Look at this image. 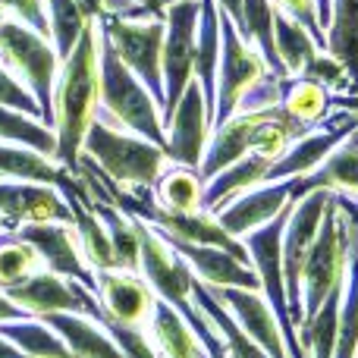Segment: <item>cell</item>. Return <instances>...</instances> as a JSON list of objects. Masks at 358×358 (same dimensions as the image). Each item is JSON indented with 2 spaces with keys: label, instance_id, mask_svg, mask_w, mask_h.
Here are the masks:
<instances>
[{
  "label": "cell",
  "instance_id": "34",
  "mask_svg": "<svg viewBox=\"0 0 358 358\" xmlns=\"http://www.w3.org/2000/svg\"><path fill=\"white\" fill-rule=\"evenodd\" d=\"M38 271H41V261H38L35 248L25 239H19L16 233L3 229L0 233V289L25 283Z\"/></svg>",
  "mask_w": 358,
  "mask_h": 358
},
{
  "label": "cell",
  "instance_id": "24",
  "mask_svg": "<svg viewBox=\"0 0 358 358\" xmlns=\"http://www.w3.org/2000/svg\"><path fill=\"white\" fill-rule=\"evenodd\" d=\"M66 170L50 157L38 155L31 148H22V145L0 142V179H22V182H41L60 189L66 182Z\"/></svg>",
  "mask_w": 358,
  "mask_h": 358
},
{
  "label": "cell",
  "instance_id": "45",
  "mask_svg": "<svg viewBox=\"0 0 358 358\" xmlns=\"http://www.w3.org/2000/svg\"><path fill=\"white\" fill-rule=\"evenodd\" d=\"M0 19H6V13H3V10H0Z\"/></svg>",
  "mask_w": 358,
  "mask_h": 358
},
{
  "label": "cell",
  "instance_id": "39",
  "mask_svg": "<svg viewBox=\"0 0 358 358\" xmlns=\"http://www.w3.org/2000/svg\"><path fill=\"white\" fill-rule=\"evenodd\" d=\"M0 10L10 19H19L29 29H35L38 35L50 38V25H48V6L44 0H0Z\"/></svg>",
  "mask_w": 358,
  "mask_h": 358
},
{
  "label": "cell",
  "instance_id": "5",
  "mask_svg": "<svg viewBox=\"0 0 358 358\" xmlns=\"http://www.w3.org/2000/svg\"><path fill=\"white\" fill-rule=\"evenodd\" d=\"M349 248H352V229H349V220L340 210L336 198H330L315 245L302 267V321L327 302L330 292L346 286Z\"/></svg>",
  "mask_w": 358,
  "mask_h": 358
},
{
  "label": "cell",
  "instance_id": "43",
  "mask_svg": "<svg viewBox=\"0 0 358 358\" xmlns=\"http://www.w3.org/2000/svg\"><path fill=\"white\" fill-rule=\"evenodd\" d=\"M317 3V19H321V29L327 35V22H330V0H315Z\"/></svg>",
  "mask_w": 358,
  "mask_h": 358
},
{
  "label": "cell",
  "instance_id": "12",
  "mask_svg": "<svg viewBox=\"0 0 358 358\" xmlns=\"http://www.w3.org/2000/svg\"><path fill=\"white\" fill-rule=\"evenodd\" d=\"M13 233L35 248L44 271L57 273V277H69L76 283L88 286L92 292H98V280H94V271L88 267V261L82 258L73 223H25Z\"/></svg>",
  "mask_w": 358,
  "mask_h": 358
},
{
  "label": "cell",
  "instance_id": "20",
  "mask_svg": "<svg viewBox=\"0 0 358 358\" xmlns=\"http://www.w3.org/2000/svg\"><path fill=\"white\" fill-rule=\"evenodd\" d=\"M273 161L264 155H245L242 161H236L233 167H227L223 173H217L214 179L204 182V192H201V210L208 214H217L223 204H229L236 195L242 192L255 189V185L267 182V173H271Z\"/></svg>",
  "mask_w": 358,
  "mask_h": 358
},
{
  "label": "cell",
  "instance_id": "19",
  "mask_svg": "<svg viewBox=\"0 0 358 358\" xmlns=\"http://www.w3.org/2000/svg\"><path fill=\"white\" fill-rule=\"evenodd\" d=\"M308 192H330L358 201V129L330 151V157L308 176L292 179V201H299Z\"/></svg>",
  "mask_w": 358,
  "mask_h": 358
},
{
  "label": "cell",
  "instance_id": "7",
  "mask_svg": "<svg viewBox=\"0 0 358 358\" xmlns=\"http://www.w3.org/2000/svg\"><path fill=\"white\" fill-rule=\"evenodd\" d=\"M136 229H138V245H142V267H138V273L148 280V286L155 289V296L161 302H167L170 308H176L182 315V321L192 327V334L195 336L208 334L210 330L208 317L192 302V283H195L192 267L145 220H136Z\"/></svg>",
  "mask_w": 358,
  "mask_h": 358
},
{
  "label": "cell",
  "instance_id": "25",
  "mask_svg": "<svg viewBox=\"0 0 358 358\" xmlns=\"http://www.w3.org/2000/svg\"><path fill=\"white\" fill-rule=\"evenodd\" d=\"M327 54L346 66L358 88V0H330Z\"/></svg>",
  "mask_w": 358,
  "mask_h": 358
},
{
  "label": "cell",
  "instance_id": "1",
  "mask_svg": "<svg viewBox=\"0 0 358 358\" xmlns=\"http://www.w3.org/2000/svg\"><path fill=\"white\" fill-rule=\"evenodd\" d=\"M101 110V69H98V22H92L76 41L73 54L60 63L54 82V161L76 173L88 126Z\"/></svg>",
  "mask_w": 358,
  "mask_h": 358
},
{
  "label": "cell",
  "instance_id": "17",
  "mask_svg": "<svg viewBox=\"0 0 358 358\" xmlns=\"http://www.w3.org/2000/svg\"><path fill=\"white\" fill-rule=\"evenodd\" d=\"M157 236H161L179 258L192 267L195 280H201V283L227 286V289H258L261 292V280H258V273H255V267L245 264V261H239L236 255L223 252V248H217V245H195V242L170 239V236H164V233H157Z\"/></svg>",
  "mask_w": 358,
  "mask_h": 358
},
{
  "label": "cell",
  "instance_id": "18",
  "mask_svg": "<svg viewBox=\"0 0 358 358\" xmlns=\"http://www.w3.org/2000/svg\"><path fill=\"white\" fill-rule=\"evenodd\" d=\"M94 280H98V292L94 296H98V305L104 308V315H110L120 324H129V327L148 324L157 296L142 273L94 271Z\"/></svg>",
  "mask_w": 358,
  "mask_h": 358
},
{
  "label": "cell",
  "instance_id": "9",
  "mask_svg": "<svg viewBox=\"0 0 358 358\" xmlns=\"http://www.w3.org/2000/svg\"><path fill=\"white\" fill-rule=\"evenodd\" d=\"M167 31H164V107L161 123L167 129L179 98L185 94L189 82L195 79V41H198V16L201 3L198 0H182V3L167 6Z\"/></svg>",
  "mask_w": 358,
  "mask_h": 358
},
{
  "label": "cell",
  "instance_id": "28",
  "mask_svg": "<svg viewBox=\"0 0 358 358\" xmlns=\"http://www.w3.org/2000/svg\"><path fill=\"white\" fill-rule=\"evenodd\" d=\"M330 104H334L330 92L324 85H317V82L302 79V76H299V79H283L280 107H283L296 123L315 129L317 123H324V120L330 117Z\"/></svg>",
  "mask_w": 358,
  "mask_h": 358
},
{
  "label": "cell",
  "instance_id": "33",
  "mask_svg": "<svg viewBox=\"0 0 358 358\" xmlns=\"http://www.w3.org/2000/svg\"><path fill=\"white\" fill-rule=\"evenodd\" d=\"M48 6V25H50V41H54V50L60 57V63L73 54L76 41L82 38V31L94 22L85 13L79 10L76 0H44Z\"/></svg>",
  "mask_w": 358,
  "mask_h": 358
},
{
  "label": "cell",
  "instance_id": "40",
  "mask_svg": "<svg viewBox=\"0 0 358 358\" xmlns=\"http://www.w3.org/2000/svg\"><path fill=\"white\" fill-rule=\"evenodd\" d=\"M217 6H220L223 16L233 19V25L239 29V35L245 38V16H242V0H214Z\"/></svg>",
  "mask_w": 358,
  "mask_h": 358
},
{
  "label": "cell",
  "instance_id": "23",
  "mask_svg": "<svg viewBox=\"0 0 358 358\" xmlns=\"http://www.w3.org/2000/svg\"><path fill=\"white\" fill-rule=\"evenodd\" d=\"M192 302H195V308L210 321V327L217 330L227 358H271L264 349L255 346V343L242 334L239 324L233 321V315H229V311L223 308L214 296H210V289L201 283V280H195V283H192Z\"/></svg>",
  "mask_w": 358,
  "mask_h": 358
},
{
  "label": "cell",
  "instance_id": "6",
  "mask_svg": "<svg viewBox=\"0 0 358 358\" xmlns=\"http://www.w3.org/2000/svg\"><path fill=\"white\" fill-rule=\"evenodd\" d=\"M164 19H138L136 22V19H120L113 13H101L94 19L98 31L110 41L126 69L151 92L157 107H164V31H167Z\"/></svg>",
  "mask_w": 358,
  "mask_h": 358
},
{
  "label": "cell",
  "instance_id": "30",
  "mask_svg": "<svg viewBox=\"0 0 358 358\" xmlns=\"http://www.w3.org/2000/svg\"><path fill=\"white\" fill-rule=\"evenodd\" d=\"M151 192H155V201L161 204V208L176 210V214H189V210H201L204 182H201V176H198V170L170 164Z\"/></svg>",
  "mask_w": 358,
  "mask_h": 358
},
{
  "label": "cell",
  "instance_id": "38",
  "mask_svg": "<svg viewBox=\"0 0 358 358\" xmlns=\"http://www.w3.org/2000/svg\"><path fill=\"white\" fill-rule=\"evenodd\" d=\"M273 6H277V10H283L289 19H296V22L317 41V48L327 50V35H324V29H321V19H317V3H315V0H273Z\"/></svg>",
  "mask_w": 358,
  "mask_h": 358
},
{
  "label": "cell",
  "instance_id": "21",
  "mask_svg": "<svg viewBox=\"0 0 358 358\" xmlns=\"http://www.w3.org/2000/svg\"><path fill=\"white\" fill-rule=\"evenodd\" d=\"M41 321L66 343L73 358H126L110 334L85 315H48Z\"/></svg>",
  "mask_w": 358,
  "mask_h": 358
},
{
  "label": "cell",
  "instance_id": "2",
  "mask_svg": "<svg viewBox=\"0 0 358 358\" xmlns=\"http://www.w3.org/2000/svg\"><path fill=\"white\" fill-rule=\"evenodd\" d=\"M98 69H101V110L98 120H104L113 129L132 132L138 138L167 148V132L161 123V107L151 98V92L126 69V63L117 57L104 35L98 31Z\"/></svg>",
  "mask_w": 358,
  "mask_h": 358
},
{
  "label": "cell",
  "instance_id": "8",
  "mask_svg": "<svg viewBox=\"0 0 358 358\" xmlns=\"http://www.w3.org/2000/svg\"><path fill=\"white\" fill-rule=\"evenodd\" d=\"M267 76L261 54L239 35L233 19L220 13V66H217V110L210 129L236 117L245 94ZM273 76V73H271Z\"/></svg>",
  "mask_w": 358,
  "mask_h": 358
},
{
  "label": "cell",
  "instance_id": "46",
  "mask_svg": "<svg viewBox=\"0 0 358 358\" xmlns=\"http://www.w3.org/2000/svg\"><path fill=\"white\" fill-rule=\"evenodd\" d=\"M0 229H3V220H0Z\"/></svg>",
  "mask_w": 358,
  "mask_h": 358
},
{
  "label": "cell",
  "instance_id": "22",
  "mask_svg": "<svg viewBox=\"0 0 358 358\" xmlns=\"http://www.w3.org/2000/svg\"><path fill=\"white\" fill-rule=\"evenodd\" d=\"M148 340L155 343L161 358H208L201 340L192 334L182 315L176 308H170L167 302H161V299L155 302V311L148 317Z\"/></svg>",
  "mask_w": 358,
  "mask_h": 358
},
{
  "label": "cell",
  "instance_id": "26",
  "mask_svg": "<svg viewBox=\"0 0 358 358\" xmlns=\"http://www.w3.org/2000/svg\"><path fill=\"white\" fill-rule=\"evenodd\" d=\"M98 210L101 223H104L107 236H110V248H113V271H126V273H138L142 267V245H138V229L136 220L129 214L117 208V204H104V201H92Z\"/></svg>",
  "mask_w": 358,
  "mask_h": 358
},
{
  "label": "cell",
  "instance_id": "29",
  "mask_svg": "<svg viewBox=\"0 0 358 358\" xmlns=\"http://www.w3.org/2000/svg\"><path fill=\"white\" fill-rule=\"evenodd\" d=\"M0 336L10 340L19 352L31 358H73L66 343L41 321V317H22V321H3L0 324Z\"/></svg>",
  "mask_w": 358,
  "mask_h": 358
},
{
  "label": "cell",
  "instance_id": "15",
  "mask_svg": "<svg viewBox=\"0 0 358 358\" xmlns=\"http://www.w3.org/2000/svg\"><path fill=\"white\" fill-rule=\"evenodd\" d=\"M208 289L233 315V321L239 324V330L255 346H261L271 358H289L277 315L271 311V305L264 302L258 289H227V286H208Z\"/></svg>",
  "mask_w": 358,
  "mask_h": 358
},
{
  "label": "cell",
  "instance_id": "32",
  "mask_svg": "<svg viewBox=\"0 0 358 358\" xmlns=\"http://www.w3.org/2000/svg\"><path fill=\"white\" fill-rule=\"evenodd\" d=\"M0 142L22 145V148L38 151V155L50 157V161L57 155V136L50 126H44L41 120L25 117L19 110H10L3 104H0Z\"/></svg>",
  "mask_w": 358,
  "mask_h": 358
},
{
  "label": "cell",
  "instance_id": "27",
  "mask_svg": "<svg viewBox=\"0 0 358 358\" xmlns=\"http://www.w3.org/2000/svg\"><path fill=\"white\" fill-rule=\"evenodd\" d=\"M273 44H277V57L286 69V79H299L305 73V66L315 60V54L321 50L315 38L296 19L286 16L283 10L273 13Z\"/></svg>",
  "mask_w": 358,
  "mask_h": 358
},
{
  "label": "cell",
  "instance_id": "11",
  "mask_svg": "<svg viewBox=\"0 0 358 358\" xmlns=\"http://www.w3.org/2000/svg\"><path fill=\"white\" fill-rule=\"evenodd\" d=\"M13 305L25 311L29 317H48V315H85L92 321H101V305L88 286L76 283L69 277H57L50 271L31 273L25 283L3 289Z\"/></svg>",
  "mask_w": 358,
  "mask_h": 358
},
{
  "label": "cell",
  "instance_id": "10",
  "mask_svg": "<svg viewBox=\"0 0 358 358\" xmlns=\"http://www.w3.org/2000/svg\"><path fill=\"white\" fill-rule=\"evenodd\" d=\"M330 192H308L299 201H292L289 217L283 229V283H286V302H289L292 324H302V267L308 258L315 236L321 229L324 210L330 204Z\"/></svg>",
  "mask_w": 358,
  "mask_h": 358
},
{
  "label": "cell",
  "instance_id": "37",
  "mask_svg": "<svg viewBox=\"0 0 358 358\" xmlns=\"http://www.w3.org/2000/svg\"><path fill=\"white\" fill-rule=\"evenodd\" d=\"M0 104L10 107V110L25 113V117H31V120H41V123H44L38 101L31 98V92L10 73V69L3 66V63H0Z\"/></svg>",
  "mask_w": 358,
  "mask_h": 358
},
{
  "label": "cell",
  "instance_id": "16",
  "mask_svg": "<svg viewBox=\"0 0 358 358\" xmlns=\"http://www.w3.org/2000/svg\"><path fill=\"white\" fill-rule=\"evenodd\" d=\"M286 204H292V179L255 185V189L236 195L229 204H223L214 217L233 239H245L252 229L264 227L277 214H283Z\"/></svg>",
  "mask_w": 358,
  "mask_h": 358
},
{
  "label": "cell",
  "instance_id": "42",
  "mask_svg": "<svg viewBox=\"0 0 358 358\" xmlns=\"http://www.w3.org/2000/svg\"><path fill=\"white\" fill-rule=\"evenodd\" d=\"M334 198H336V204H340V210L346 214L349 227L358 233V208H355V201H352V198H346V195H334Z\"/></svg>",
  "mask_w": 358,
  "mask_h": 358
},
{
  "label": "cell",
  "instance_id": "4",
  "mask_svg": "<svg viewBox=\"0 0 358 358\" xmlns=\"http://www.w3.org/2000/svg\"><path fill=\"white\" fill-rule=\"evenodd\" d=\"M0 63L31 92L41 107L44 126L54 129V82L60 73V57L54 41L38 35L19 19H0Z\"/></svg>",
  "mask_w": 358,
  "mask_h": 358
},
{
  "label": "cell",
  "instance_id": "31",
  "mask_svg": "<svg viewBox=\"0 0 358 358\" xmlns=\"http://www.w3.org/2000/svg\"><path fill=\"white\" fill-rule=\"evenodd\" d=\"M334 358H358V233L355 229H352V248H349V271L340 305V330H336Z\"/></svg>",
  "mask_w": 358,
  "mask_h": 358
},
{
  "label": "cell",
  "instance_id": "14",
  "mask_svg": "<svg viewBox=\"0 0 358 358\" xmlns=\"http://www.w3.org/2000/svg\"><path fill=\"white\" fill-rule=\"evenodd\" d=\"M210 142V117L204 104V92L195 79L189 82L185 94L179 98L173 117L167 123V157L176 167L198 170Z\"/></svg>",
  "mask_w": 358,
  "mask_h": 358
},
{
  "label": "cell",
  "instance_id": "36",
  "mask_svg": "<svg viewBox=\"0 0 358 358\" xmlns=\"http://www.w3.org/2000/svg\"><path fill=\"white\" fill-rule=\"evenodd\" d=\"M104 311V308H101ZM101 327L110 334V340L123 349L126 358H161L155 349V343L148 340V334H142V327H129V324H120L113 321L110 315H101Z\"/></svg>",
  "mask_w": 358,
  "mask_h": 358
},
{
  "label": "cell",
  "instance_id": "35",
  "mask_svg": "<svg viewBox=\"0 0 358 358\" xmlns=\"http://www.w3.org/2000/svg\"><path fill=\"white\" fill-rule=\"evenodd\" d=\"M302 79L317 82V85H324L330 94H334V92H343V94L352 92V94H358V88H355L352 76L346 73V66H343V63L336 60L334 54H327V50H317L315 60H311L308 66H305Z\"/></svg>",
  "mask_w": 358,
  "mask_h": 358
},
{
  "label": "cell",
  "instance_id": "13",
  "mask_svg": "<svg viewBox=\"0 0 358 358\" xmlns=\"http://www.w3.org/2000/svg\"><path fill=\"white\" fill-rule=\"evenodd\" d=\"M0 220L13 233L25 223H73V210L54 185L0 179Z\"/></svg>",
  "mask_w": 358,
  "mask_h": 358
},
{
  "label": "cell",
  "instance_id": "44",
  "mask_svg": "<svg viewBox=\"0 0 358 358\" xmlns=\"http://www.w3.org/2000/svg\"><path fill=\"white\" fill-rule=\"evenodd\" d=\"M161 3V10H167V6H173V3H182V0H157Z\"/></svg>",
  "mask_w": 358,
  "mask_h": 358
},
{
  "label": "cell",
  "instance_id": "41",
  "mask_svg": "<svg viewBox=\"0 0 358 358\" xmlns=\"http://www.w3.org/2000/svg\"><path fill=\"white\" fill-rule=\"evenodd\" d=\"M22 317H29V315H25L19 305H13L10 296L0 289V324H3V321H22Z\"/></svg>",
  "mask_w": 358,
  "mask_h": 358
},
{
  "label": "cell",
  "instance_id": "3",
  "mask_svg": "<svg viewBox=\"0 0 358 358\" xmlns=\"http://www.w3.org/2000/svg\"><path fill=\"white\" fill-rule=\"evenodd\" d=\"M82 155L92 157L120 189H155L161 173L170 167L167 148L132 136V132L113 129L98 117L88 126Z\"/></svg>",
  "mask_w": 358,
  "mask_h": 358
}]
</instances>
